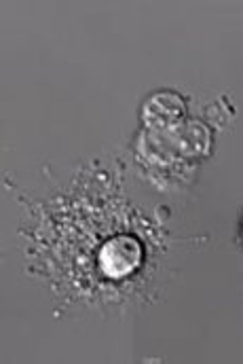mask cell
I'll list each match as a JSON object with an SVG mask.
<instances>
[{
    "mask_svg": "<svg viewBox=\"0 0 243 364\" xmlns=\"http://www.w3.org/2000/svg\"><path fill=\"white\" fill-rule=\"evenodd\" d=\"M188 119V104L182 93L173 90L153 91L140 108V125L151 134H167L178 129Z\"/></svg>",
    "mask_w": 243,
    "mask_h": 364,
    "instance_id": "obj_1",
    "label": "cell"
},
{
    "mask_svg": "<svg viewBox=\"0 0 243 364\" xmlns=\"http://www.w3.org/2000/svg\"><path fill=\"white\" fill-rule=\"evenodd\" d=\"M144 263V244L129 233L112 235L97 252V267L110 279H123L138 272Z\"/></svg>",
    "mask_w": 243,
    "mask_h": 364,
    "instance_id": "obj_2",
    "label": "cell"
},
{
    "mask_svg": "<svg viewBox=\"0 0 243 364\" xmlns=\"http://www.w3.org/2000/svg\"><path fill=\"white\" fill-rule=\"evenodd\" d=\"M167 138L178 157L186 164L207 159L214 153V129L201 119H186L178 129L167 132Z\"/></svg>",
    "mask_w": 243,
    "mask_h": 364,
    "instance_id": "obj_3",
    "label": "cell"
},
{
    "mask_svg": "<svg viewBox=\"0 0 243 364\" xmlns=\"http://www.w3.org/2000/svg\"><path fill=\"white\" fill-rule=\"evenodd\" d=\"M239 231H242V240H243V216H242V229H239Z\"/></svg>",
    "mask_w": 243,
    "mask_h": 364,
    "instance_id": "obj_4",
    "label": "cell"
}]
</instances>
